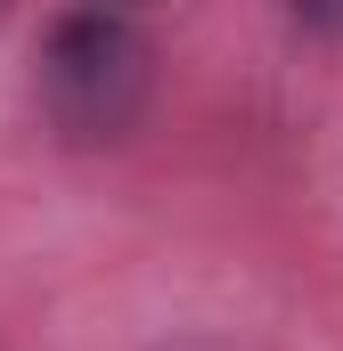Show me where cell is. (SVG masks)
<instances>
[{"label": "cell", "instance_id": "6da1fadb", "mask_svg": "<svg viewBox=\"0 0 343 351\" xmlns=\"http://www.w3.org/2000/svg\"><path fill=\"white\" fill-rule=\"evenodd\" d=\"M147 98H156V49L115 0H82L66 16H49V33H41V114L66 147L131 139Z\"/></svg>", "mask_w": 343, "mask_h": 351}, {"label": "cell", "instance_id": "7a4b0ae2", "mask_svg": "<svg viewBox=\"0 0 343 351\" xmlns=\"http://www.w3.org/2000/svg\"><path fill=\"white\" fill-rule=\"evenodd\" d=\"M286 16L319 41H343V0H286Z\"/></svg>", "mask_w": 343, "mask_h": 351}]
</instances>
